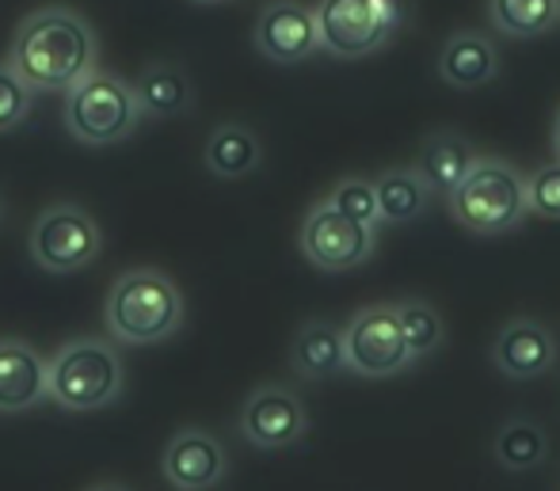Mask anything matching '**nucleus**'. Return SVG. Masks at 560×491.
I'll return each instance as SVG.
<instances>
[{
    "instance_id": "obj_1",
    "label": "nucleus",
    "mask_w": 560,
    "mask_h": 491,
    "mask_svg": "<svg viewBox=\"0 0 560 491\" xmlns=\"http://www.w3.org/2000/svg\"><path fill=\"white\" fill-rule=\"evenodd\" d=\"M96 31L73 8H38L15 27L8 66L31 92H69L96 69Z\"/></svg>"
},
{
    "instance_id": "obj_2",
    "label": "nucleus",
    "mask_w": 560,
    "mask_h": 491,
    "mask_svg": "<svg viewBox=\"0 0 560 491\" xmlns=\"http://www.w3.org/2000/svg\"><path fill=\"white\" fill-rule=\"evenodd\" d=\"M107 331L126 347L164 343L184 324V294L164 271L138 267L115 279L104 305Z\"/></svg>"
},
{
    "instance_id": "obj_3",
    "label": "nucleus",
    "mask_w": 560,
    "mask_h": 491,
    "mask_svg": "<svg viewBox=\"0 0 560 491\" xmlns=\"http://www.w3.org/2000/svg\"><path fill=\"white\" fill-rule=\"evenodd\" d=\"M454 221L465 233L500 236L526 221V176L503 156H477L469 176L446 198Z\"/></svg>"
},
{
    "instance_id": "obj_4",
    "label": "nucleus",
    "mask_w": 560,
    "mask_h": 491,
    "mask_svg": "<svg viewBox=\"0 0 560 491\" xmlns=\"http://www.w3.org/2000/svg\"><path fill=\"white\" fill-rule=\"evenodd\" d=\"M126 385L122 359L104 339H73L46 362V396L66 411H100Z\"/></svg>"
},
{
    "instance_id": "obj_5",
    "label": "nucleus",
    "mask_w": 560,
    "mask_h": 491,
    "mask_svg": "<svg viewBox=\"0 0 560 491\" xmlns=\"http://www.w3.org/2000/svg\"><path fill=\"white\" fill-rule=\"evenodd\" d=\"M313 15H317L320 50L354 61L377 54L397 38L408 20V4L405 0H320Z\"/></svg>"
},
{
    "instance_id": "obj_6",
    "label": "nucleus",
    "mask_w": 560,
    "mask_h": 491,
    "mask_svg": "<svg viewBox=\"0 0 560 491\" xmlns=\"http://www.w3.org/2000/svg\"><path fill=\"white\" fill-rule=\"evenodd\" d=\"M141 110L133 92L115 73L92 69L66 92V130L81 145H115L130 138Z\"/></svg>"
},
{
    "instance_id": "obj_7",
    "label": "nucleus",
    "mask_w": 560,
    "mask_h": 491,
    "mask_svg": "<svg viewBox=\"0 0 560 491\" xmlns=\"http://www.w3.org/2000/svg\"><path fill=\"white\" fill-rule=\"evenodd\" d=\"M104 252V229L89 210L73 202L46 206L31 229V256L43 271L73 274L96 264Z\"/></svg>"
},
{
    "instance_id": "obj_8",
    "label": "nucleus",
    "mask_w": 560,
    "mask_h": 491,
    "mask_svg": "<svg viewBox=\"0 0 560 491\" xmlns=\"http://www.w3.org/2000/svg\"><path fill=\"white\" fill-rule=\"evenodd\" d=\"M343 359L347 370L370 382H382V377H397L412 366L405 351V339H400L397 313L389 305H366L347 320L343 328Z\"/></svg>"
},
{
    "instance_id": "obj_9",
    "label": "nucleus",
    "mask_w": 560,
    "mask_h": 491,
    "mask_svg": "<svg viewBox=\"0 0 560 491\" xmlns=\"http://www.w3.org/2000/svg\"><path fill=\"white\" fill-rule=\"evenodd\" d=\"M298 244H302V256L310 259L317 271L339 274V271H351V267H362L374 256L377 233L347 221L343 213H336L332 206L320 198V202L305 213Z\"/></svg>"
},
{
    "instance_id": "obj_10",
    "label": "nucleus",
    "mask_w": 560,
    "mask_h": 491,
    "mask_svg": "<svg viewBox=\"0 0 560 491\" xmlns=\"http://www.w3.org/2000/svg\"><path fill=\"white\" fill-rule=\"evenodd\" d=\"M310 431L302 396L287 385H259L241 408V434L256 449H287Z\"/></svg>"
},
{
    "instance_id": "obj_11",
    "label": "nucleus",
    "mask_w": 560,
    "mask_h": 491,
    "mask_svg": "<svg viewBox=\"0 0 560 491\" xmlns=\"http://www.w3.org/2000/svg\"><path fill=\"white\" fill-rule=\"evenodd\" d=\"M252 43L275 66H294L305 61L320 50V35H317V15L310 4L302 0H271L264 4L252 31Z\"/></svg>"
},
{
    "instance_id": "obj_12",
    "label": "nucleus",
    "mask_w": 560,
    "mask_h": 491,
    "mask_svg": "<svg viewBox=\"0 0 560 491\" xmlns=\"http://www.w3.org/2000/svg\"><path fill=\"white\" fill-rule=\"evenodd\" d=\"M557 354L560 347L546 324L530 320V316H515L495 336L492 366L511 382H534V377H546L557 366Z\"/></svg>"
},
{
    "instance_id": "obj_13",
    "label": "nucleus",
    "mask_w": 560,
    "mask_h": 491,
    "mask_svg": "<svg viewBox=\"0 0 560 491\" xmlns=\"http://www.w3.org/2000/svg\"><path fill=\"white\" fill-rule=\"evenodd\" d=\"M161 469L172 488L179 491H210L225 480L229 457L225 446L202 426H187L164 446Z\"/></svg>"
},
{
    "instance_id": "obj_14",
    "label": "nucleus",
    "mask_w": 560,
    "mask_h": 491,
    "mask_svg": "<svg viewBox=\"0 0 560 491\" xmlns=\"http://www.w3.org/2000/svg\"><path fill=\"white\" fill-rule=\"evenodd\" d=\"M439 77L457 92L485 89L500 77V50L480 31H454L439 50Z\"/></svg>"
},
{
    "instance_id": "obj_15",
    "label": "nucleus",
    "mask_w": 560,
    "mask_h": 491,
    "mask_svg": "<svg viewBox=\"0 0 560 491\" xmlns=\"http://www.w3.org/2000/svg\"><path fill=\"white\" fill-rule=\"evenodd\" d=\"M46 396V359L23 339H0V411L35 408Z\"/></svg>"
},
{
    "instance_id": "obj_16",
    "label": "nucleus",
    "mask_w": 560,
    "mask_h": 491,
    "mask_svg": "<svg viewBox=\"0 0 560 491\" xmlns=\"http://www.w3.org/2000/svg\"><path fill=\"white\" fill-rule=\"evenodd\" d=\"M133 103L141 115L153 118H176L195 107V84L176 61H149L130 84Z\"/></svg>"
},
{
    "instance_id": "obj_17",
    "label": "nucleus",
    "mask_w": 560,
    "mask_h": 491,
    "mask_svg": "<svg viewBox=\"0 0 560 491\" xmlns=\"http://www.w3.org/2000/svg\"><path fill=\"white\" fill-rule=\"evenodd\" d=\"M472 164H477V153L457 130H435L420 145V156H416V172H420V179L435 198L454 195L462 187V179L469 176Z\"/></svg>"
},
{
    "instance_id": "obj_18",
    "label": "nucleus",
    "mask_w": 560,
    "mask_h": 491,
    "mask_svg": "<svg viewBox=\"0 0 560 491\" xmlns=\"http://www.w3.org/2000/svg\"><path fill=\"white\" fill-rule=\"evenodd\" d=\"M290 366L305 382H328V377L343 374V328L328 320H310L298 328L294 343H290Z\"/></svg>"
},
{
    "instance_id": "obj_19",
    "label": "nucleus",
    "mask_w": 560,
    "mask_h": 491,
    "mask_svg": "<svg viewBox=\"0 0 560 491\" xmlns=\"http://www.w3.org/2000/svg\"><path fill=\"white\" fill-rule=\"evenodd\" d=\"M202 164L218 179H244L264 164V145L252 126L222 122L210 130L207 145H202Z\"/></svg>"
},
{
    "instance_id": "obj_20",
    "label": "nucleus",
    "mask_w": 560,
    "mask_h": 491,
    "mask_svg": "<svg viewBox=\"0 0 560 491\" xmlns=\"http://www.w3.org/2000/svg\"><path fill=\"white\" fill-rule=\"evenodd\" d=\"M377 195V213L382 225H412L416 218L428 213V206L435 202V195L428 191V184L420 179L416 168H389L374 179Z\"/></svg>"
},
{
    "instance_id": "obj_21",
    "label": "nucleus",
    "mask_w": 560,
    "mask_h": 491,
    "mask_svg": "<svg viewBox=\"0 0 560 491\" xmlns=\"http://www.w3.org/2000/svg\"><path fill=\"white\" fill-rule=\"evenodd\" d=\"M492 457L500 461V469L508 472H530L538 465H546L549 457V439L541 431V423L526 416H515L495 431L492 439Z\"/></svg>"
},
{
    "instance_id": "obj_22",
    "label": "nucleus",
    "mask_w": 560,
    "mask_h": 491,
    "mask_svg": "<svg viewBox=\"0 0 560 491\" xmlns=\"http://www.w3.org/2000/svg\"><path fill=\"white\" fill-rule=\"evenodd\" d=\"M488 20L503 38L526 43L557 27L560 0H488Z\"/></svg>"
},
{
    "instance_id": "obj_23",
    "label": "nucleus",
    "mask_w": 560,
    "mask_h": 491,
    "mask_svg": "<svg viewBox=\"0 0 560 491\" xmlns=\"http://www.w3.org/2000/svg\"><path fill=\"white\" fill-rule=\"evenodd\" d=\"M393 313H397L400 339H405V351L412 362L431 359V354L446 343V320L431 301H423V297L393 301Z\"/></svg>"
},
{
    "instance_id": "obj_24",
    "label": "nucleus",
    "mask_w": 560,
    "mask_h": 491,
    "mask_svg": "<svg viewBox=\"0 0 560 491\" xmlns=\"http://www.w3.org/2000/svg\"><path fill=\"white\" fill-rule=\"evenodd\" d=\"M325 202L332 206L336 213H343L347 221H354V225L370 229V233H377L382 229V213H377V195H374V184L362 176H347L339 179L332 191L325 195Z\"/></svg>"
},
{
    "instance_id": "obj_25",
    "label": "nucleus",
    "mask_w": 560,
    "mask_h": 491,
    "mask_svg": "<svg viewBox=\"0 0 560 491\" xmlns=\"http://www.w3.org/2000/svg\"><path fill=\"white\" fill-rule=\"evenodd\" d=\"M31 100H35V92L12 73L8 61H0V133L15 130L31 115Z\"/></svg>"
},
{
    "instance_id": "obj_26",
    "label": "nucleus",
    "mask_w": 560,
    "mask_h": 491,
    "mask_svg": "<svg viewBox=\"0 0 560 491\" xmlns=\"http://www.w3.org/2000/svg\"><path fill=\"white\" fill-rule=\"evenodd\" d=\"M526 210L546 221H560V164H546L526 179Z\"/></svg>"
},
{
    "instance_id": "obj_27",
    "label": "nucleus",
    "mask_w": 560,
    "mask_h": 491,
    "mask_svg": "<svg viewBox=\"0 0 560 491\" xmlns=\"http://www.w3.org/2000/svg\"><path fill=\"white\" fill-rule=\"evenodd\" d=\"M553 156H557V164H560V110H557V118H553Z\"/></svg>"
},
{
    "instance_id": "obj_28",
    "label": "nucleus",
    "mask_w": 560,
    "mask_h": 491,
    "mask_svg": "<svg viewBox=\"0 0 560 491\" xmlns=\"http://www.w3.org/2000/svg\"><path fill=\"white\" fill-rule=\"evenodd\" d=\"M89 491H130V488H122V484H96V488H89Z\"/></svg>"
},
{
    "instance_id": "obj_29",
    "label": "nucleus",
    "mask_w": 560,
    "mask_h": 491,
    "mask_svg": "<svg viewBox=\"0 0 560 491\" xmlns=\"http://www.w3.org/2000/svg\"><path fill=\"white\" fill-rule=\"evenodd\" d=\"M199 4H225V0H199Z\"/></svg>"
},
{
    "instance_id": "obj_30",
    "label": "nucleus",
    "mask_w": 560,
    "mask_h": 491,
    "mask_svg": "<svg viewBox=\"0 0 560 491\" xmlns=\"http://www.w3.org/2000/svg\"><path fill=\"white\" fill-rule=\"evenodd\" d=\"M0 218H4V198H0Z\"/></svg>"
}]
</instances>
